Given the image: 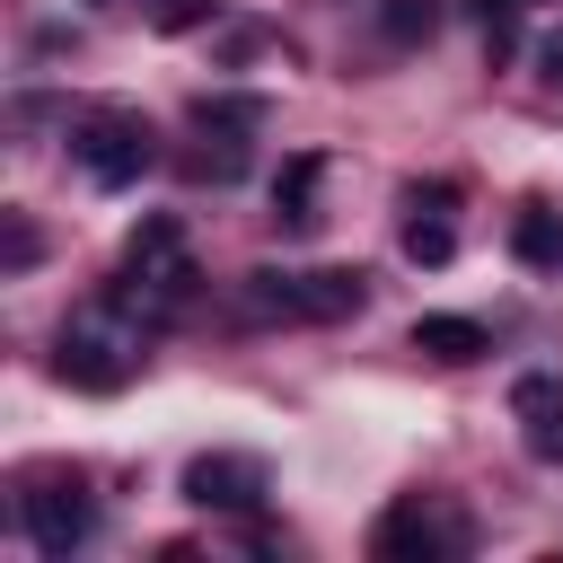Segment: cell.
Here are the masks:
<instances>
[{"instance_id":"cell-1","label":"cell","mask_w":563,"mask_h":563,"mask_svg":"<svg viewBox=\"0 0 563 563\" xmlns=\"http://www.w3.org/2000/svg\"><path fill=\"white\" fill-rule=\"evenodd\" d=\"M369 299V273L352 264H317V273H246V308L255 317H290V325H334V317H361Z\"/></svg>"},{"instance_id":"cell-2","label":"cell","mask_w":563,"mask_h":563,"mask_svg":"<svg viewBox=\"0 0 563 563\" xmlns=\"http://www.w3.org/2000/svg\"><path fill=\"white\" fill-rule=\"evenodd\" d=\"M132 334L106 317V308H88V317H70L62 334H53V378L62 387H79V396H114L123 378H132Z\"/></svg>"},{"instance_id":"cell-3","label":"cell","mask_w":563,"mask_h":563,"mask_svg":"<svg viewBox=\"0 0 563 563\" xmlns=\"http://www.w3.org/2000/svg\"><path fill=\"white\" fill-rule=\"evenodd\" d=\"M70 158H79V176H88V185L123 194V185H141V167H150L158 150H150V123H141L132 106H97V114H79Z\"/></svg>"},{"instance_id":"cell-4","label":"cell","mask_w":563,"mask_h":563,"mask_svg":"<svg viewBox=\"0 0 563 563\" xmlns=\"http://www.w3.org/2000/svg\"><path fill=\"white\" fill-rule=\"evenodd\" d=\"M18 528H26V545L35 554H70V545H88V528H97V501H88V484L79 475H26V493H18Z\"/></svg>"},{"instance_id":"cell-5","label":"cell","mask_w":563,"mask_h":563,"mask_svg":"<svg viewBox=\"0 0 563 563\" xmlns=\"http://www.w3.org/2000/svg\"><path fill=\"white\" fill-rule=\"evenodd\" d=\"M185 290H194V255H185V229L158 211V220H141V229H132V246H123V299L176 308Z\"/></svg>"},{"instance_id":"cell-6","label":"cell","mask_w":563,"mask_h":563,"mask_svg":"<svg viewBox=\"0 0 563 563\" xmlns=\"http://www.w3.org/2000/svg\"><path fill=\"white\" fill-rule=\"evenodd\" d=\"M466 545V519L457 510H440V501H396V510H378V528H369V554L378 563H431V554H457Z\"/></svg>"},{"instance_id":"cell-7","label":"cell","mask_w":563,"mask_h":563,"mask_svg":"<svg viewBox=\"0 0 563 563\" xmlns=\"http://www.w3.org/2000/svg\"><path fill=\"white\" fill-rule=\"evenodd\" d=\"M273 484H264V457H238V449H211L185 466V501L194 510H255Z\"/></svg>"},{"instance_id":"cell-8","label":"cell","mask_w":563,"mask_h":563,"mask_svg":"<svg viewBox=\"0 0 563 563\" xmlns=\"http://www.w3.org/2000/svg\"><path fill=\"white\" fill-rule=\"evenodd\" d=\"M510 422H519V440H528L537 466H563V378L554 369L510 378Z\"/></svg>"},{"instance_id":"cell-9","label":"cell","mask_w":563,"mask_h":563,"mask_svg":"<svg viewBox=\"0 0 563 563\" xmlns=\"http://www.w3.org/2000/svg\"><path fill=\"white\" fill-rule=\"evenodd\" d=\"M317 185H325V158H317V150L282 158V176H273V220H282V229H317V220H325V211H317Z\"/></svg>"},{"instance_id":"cell-10","label":"cell","mask_w":563,"mask_h":563,"mask_svg":"<svg viewBox=\"0 0 563 563\" xmlns=\"http://www.w3.org/2000/svg\"><path fill=\"white\" fill-rule=\"evenodd\" d=\"M413 352L440 361V369H466V361L493 352V334H484L475 317H413Z\"/></svg>"},{"instance_id":"cell-11","label":"cell","mask_w":563,"mask_h":563,"mask_svg":"<svg viewBox=\"0 0 563 563\" xmlns=\"http://www.w3.org/2000/svg\"><path fill=\"white\" fill-rule=\"evenodd\" d=\"M510 246H519V264L563 273V211H554V202H528V211L510 220Z\"/></svg>"},{"instance_id":"cell-12","label":"cell","mask_w":563,"mask_h":563,"mask_svg":"<svg viewBox=\"0 0 563 563\" xmlns=\"http://www.w3.org/2000/svg\"><path fill=\"white\" fill-rule=\"evenodd\" d=\"M378 35L405 44V53L431 44V35H440V0H378Z\"/></svg>"},{"instance_id":"cell-13","label":"cell","mask_w":563,"mask_h":563,"mask_svg":"<svg viewBox=\"0 0 563 563\" xmlns=\"http://www.w3.org/2000/svg\"><path fill=\"white\" fill-rule=\"evenodd\" d=\"M194 123H202V132H255V123H264V97H202Z\"/></svg>"},{"instance_id":"cell-14","label":"cell","mask_w":563,"mask_h":563,"mask_svg":"<svg viewBox=\"0 0 563 563\" xmlns=\"http://www.w3.org/2000/svg\"><path fill=\"white\" fill-rule=\"evenodd\" d=\"M0 255H9V273H26V264L44 255V238H35V220H9V246H0Z\"/></svg>"},{"instance_id":"cell-15","label":"cell","mask_w":563,"mask_h":563,"mask_svg":"<svg viewBox=\"0 0 563 563\" xmlns=\"http://www.w3.org/2000/svg\"><path fill=\"white\" fill-rule=\"evenodd\" d=\"M202 18H211V0H158V26H167V35H176V26H202Z\"/></svg>"},{"instance_id":"cell-16","label":"cell","mask_w":563,"mask_h":563,"mask_svg":"<svg viewBox=\"0 0 563 563\" xmlns=\"http://www.w3.org/2000/svg\"><path fill=\"white\" fill-rule=\"evenodd\" d=\"M537 62H545V79H563V35H554V44L537 53Z\"/></svg>"},{"instance_id":"cell-17","label":"cell","mask_w":563,"mask_h":563,"mask_svg":"<svg viewBox=\"0 0 563 563\" xmlns=\"http://www.w3.org/2000/svg\"><path fill=\"white\" fill-rule=\"evenodd\" d=\"M484 9H493V0H484ZM501 9H519V0H501Z\"/></svg>"}]
</instances>
